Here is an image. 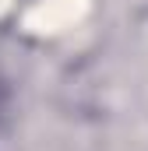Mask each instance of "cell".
I'll return each mask as SVG.
<instances>
[]
</instances>
